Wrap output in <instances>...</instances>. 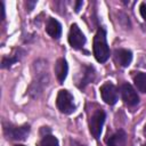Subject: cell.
<instances>
[{
  "label": "cell",
  "mask_w": 146,
  "mask_h": 146,
  "mask_svg": "<svg viewBox=\"0 0 146 146\" xmlns=\"http://www.w3.org/2000/svg\"><path fill=\"white\" fill-rule=\"evenodd\" d=\"M94 55L99 63H104L110 57V48L106 41V32L104 29H98L94 38Z\"/></svg>",
  "instance_id": "obj_1"
},
{
  "label": "cell",
  "mask_w": 146,
  "mask_h": 146,
  "mask_svg": "<svg viewBox=\"0 0 146 146\" xmlns=\"http://www.w3.org/2000/svg\"><path fill=\"white\" fill-rule=\"evenodd\" d=\"M56 105H57V108L64 114H71L75 110L73 96L70 91L65 89H62L58 91L57 98H56Z\"/></svg>",
  "instance_id": "obj_2"
},
{
  "label": "cell",
  "mask_w": 146,
  "mask_h": 146,
  "mask_svg": "<svg viewBox=\"0 0 146 146\" xmlns=\"http://www.w3.org/2000/svg\"><path fill=\"white\" fill-rule=\"evenodd\" d=\"M30 127L29 125H13L7 124L3 127V133L8 139L13 140H24L29 136Z\"/></svg>",
  "instance_id": "obj_3"
},
{
  "label": "cell",
  "mask_w": 146,
  "mask_h": 146,
  "mask_svg": "<svg viewBox=\"0 0 146 146\" xmlns=\"http://www.w3.org/2000/svg\"><path fill=\"white\" fill-rule=\"evenodd\" d=\"M105 112L103 110H97L90 117L89 120V129H90V132L91 135L98 139L100 137V133H102V129H103V125H104V122H105Z\"/></svg>",
  "instance_id": "obj_4"
},
{
  "label": "cell",
  "mask_w": 146,
  "mask_h": 146,
  "mask_svg": "<svg viewBox=\"0 0 146 146\" xmlns=\"http://www.w3.org/2000/svg\"><path fill=\"white\" fill-rule=\"evenodd\" d=\"M68 42L72 48L80 49L86 43V36L76 24H72L68 33Z\"/></svg>",
  "instance_id": "obj_5"
},
{
  "label": "cell",
  "mask_w": 146,
  "mask_h": 146,
  "mask_svg": "<svg viewBox=\"0 0 146 146\" xmlns=\"http://www.w3.org/2000/svg\"><path fill=\"white\" fill-rule=\"evenodd\" d=\"M100 95L103 100L108 105H114L117 102V89L112 82H105L100 87Z\"/></svg>",
  "instance_id": "obj_6"
},
{
  "label": "cell",
  "mask_w": 146,
  "mask_h": 146,
  "mask_svg": "<svg viewBox=\"0 0 146 146\" xmlns=\"http://www.w3.org/2000/svg\"><path fill=\"white\" fill-rule=\"evenodd\" d=\"M121 95H122L123 102L128 106H135L139 103V97H138L136 90L129 83H123L121 86Z\"/></svg>",
  "instance_id": "obj_7"
},
{
  "label": "cell",
  "mask_w": 146,
  "mask_h": 146,
  "mask_svg": "<svg viewBox=\"0 0 146 146\" xmlns=\"http://www.w3.org/2000/svg\"><path fill=\"white\" fill-rule=\"evenodd\" d=\"M114 59L119 65L127 67L132 60V52L128 49H116L114 51Z\"/></svg>",
  "instance_id": "obj_8"
},
{
  "label": "cell",
  "mask_w": 146,
  "mask_h": 146,
  "mask_svg": "<svg viewBox=\"0 0 146 146\" xmlns=\"http://www.w3.org/2000/svg\"><path fill=\"white\" fill-rule=\"evenodd\" d=\"M46 32L54 39H58L62 34V25L59 22L52 17H50L46 25Z\"/></svg>",
  "instance_id": "obj_9"
},
{
  "label": "cell",
  "mask_w": 146,
  "mask_h": 146,
  "mask_svg": "<svg viewBox=\"0 0 146 146\" xmlns=\"http://www.w3.org/2000/svg\"><path fill=\"white\" fill-rule=\"evenodd\" d=\"M67 71H68V66H67L66 60L64 58H59L55 64V73H56V76L59 83H63L64 80L66 79Z\"/></svg>",
  "instance_id": "obj_10"
},
{
  "label": "cell",
  "mask_w": 146,
  "mask_h": 146,
  "mask_svg": "<svg viewBox=\"0 0 146 146\" xmlns=\"http://www.w3.org/2000/svg\"><path fill=\"white\" fill-rule=\"evenodd\" d=\"M127 141V135L123 130H119L114 132L110 138L106 139V144L108 146H124Z\"/></svg>",
  "instance_id": "obj_11"
},
{
  "label": "cell",
  "mask_w": 146,
  "mask_h": 146,
  "mask_svg": "<svg viewBox=\"0 0 146 146\" xmlns=\"http://www.w3.org/2000/svg\"><path fill=\"white\" fill-rule=\"evenodd\" d=\"M133 82L139 91L146 92V73L138 72L136 75H133Z\"/></svg>",
  "instance_id": "obj_12"
},
{
  "label": "cell",
  "mask_w": 146,
  "mask_h": 146,
  "mask_svg": "<svg viewBox=\"0 0 146 146\" xmlns=\"http://www.w3.org/2000/svg\"><path fill=\"white\" fill-rule=\"evenodd\" d=\"M39 146H58V139L51 135H44L40 140Z\"/></svg>",
  "instance_id": "obj_13"
},
{
  "label": "cell",
  "mask_w": 146,
  "mask_h": 146,
  "mask_svg": "<svg viewBox=\"0 0 146 146\" xmlns=\"http://www.w3.org/2000/svg\"><path fill=\"white\" fill-rule=\"evenodd\" d=\"M17 62V58L16 57H3L2 58V62H1V66L5 68V67H9L11 66L14 63Z\"/></svg>",
  "instance_id": "obj_14"
},
{
  "label": "cell",
  "mask_w": 146,
  "mask_h": 146,
  "mask_svg": "<svg viewBox=\"0 0 146 146\" xmlns=\"http://www.w3.org/2000/svg\"><path fill=\"white\" fill-rule=\"evenodd\" d=\"M139 11H140V15L143 17V19L146 22V2H141L140 6H139Z\"/></svg>",
  "instance_id": "obj_15"
},
{
  "label": "cell",
  "mask_w": 146,
  "mask_h": 146,
  "mask_svg": "<svg viewBox=\"0 0 146 146\" xmlns=\"http://www.w3.org/2000/svg\"><path fill=\"white\" fill-rule=\"evenodd\" d=\"M91 71H92V68H90V67H89L88 72H86V74H84V76H87V75H90V72H91ZM82 82H83V84H82V87H83L84 84L89 83V80H88V79H83V81H82Z\"/></svg>",
  "instance_id": "obj_16"
},
{
  "label": "cell",
  "mask_w": 146,
  "mask_h": 146,
  "mask_svg": "<svg viewBox=\"0 0 146 146\" xmlns=\"http://www.w3.org/2000/svg\"><path fill=\"white\" fill-rule=\"evenodd\" d=\"M0 11H1V19L5 18V7H3V2L0 1Z\"/></svg>",
  "instance_id": "obj_17"
},
{
  "label": "cell",
  "mask_w": 146,
  "mask_h": 146,
  "mask_svg": "<svg viewBox=\"0 0 146 146\" xmlns=\"http://www.w3.org/2000/svg\"><path fill=\"white\" fill-rule=\"evenodd\" d=\"M82 5H83V2H82V1H78V2H76V5H75V11H76V13L80 10V8H81V6H82Z\"/></svg>",
  "instance_id": "obj_18"
},
{
  "label": "cell",
  "mask_w": 146,
  "mask_h": 146,
  "mask_svg": "<svg viewBox=\"0 0 146 146\" xmlns=\"http://www.w3.org/2000/svg\"><path fill=\"white\" fill-rule=\"evenodd\" d=\"M34 5H35V1H32V2H29V1H27V3H26L27 9H29V10H31V9L33 8V6H34Z\"/></svg>",
  "instance_id": "obj_19"
},
{
  "label": "cell",
  "mask_w": 146,
  "mask_h": 146,
  "mask_svg": "<svg viewBox=\"0 0 146 146\" xmlns=\"http://www.w3.org/2000/svg\"><path fill=\"white\" fill-rule=\"evenodd\" d=\"M70 146H84V145H82V144H80V143H78L75 140H71V145Z\"/></svg>",
  "instance_id": "obj_20"
},
{
  "label": "cell",
  "mask_w": 146,
  "mask_h": 146,
  "mask_svg": "<svg viewBox=\"0 0 146 146\" xmlns=\"http://www.w3.org/2000/svg\"><path fill=\"white\" fill-rule=\"evenodd\" d=\"M144 133L146 135V124H145V127H144Z\"/></svg>",
  "instance_id": "obj_21"
},
{
  "label": "cell",
  "mask_w": 146,
  "mask_h": 146,
  "mask_svg": "<svg viewBox=\"0 0 146 146\" xmlns=\"http://www.w3.org/2000/svg\"><path fill=\"white\" fill-rule=\"evenodd\" d=\"M15 146H24V145H15Z\"/></svg>",
  "instance_id": "obj_22"
},
{
  "label": "cell",
  "mask_w": 146,
  "mask_h": 146,
  "mask_svg": "<svg viewBox=\"0 0 146 146\" xmlns=\"http://www.w3.org/2000/svg\"><path fill=\"white\" fill-rule=\"evenodd\" d=\"M143 146H146V144H144V145H143Z\"/></svg>",
  "instance_id": "obj_23"
}]
</instances>
